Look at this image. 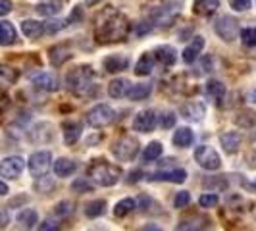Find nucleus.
<instances>
[{
  "label": "nucleus",
  "instance_id": "1",
  "mask_svg": "<svg viewBox=\"0 0 256 231\" xmlns=\"http://www.w3.org/2000/svg\"><path fill=\"white\" fill-rule=\"evenodd\" d=\"M129 29L131 26H129L128 18L122 12L114 10L112 6H108L96 18L94 37L98 42H118V40H124L128 37Z\"/></svg>",
  "mask_w": 256,
  "mask_h": 231
},
{
  "label": "nucleus",
  "instance_id": "2",
  "mask_svg": "<svg viewBox=\"0 0 256 231\" xmlns=\"http://www.w3.org/2000/svg\"><path fill=\"white\" fill-rule=\"evenodd\" d=\"M96 76L90 66H77L66 76V85L77 96H90L96 89Z\"/></svg>",
  "mask_w": 256,
  "mask_h": 231
},
{
  "label": "nucleus",
  "instance_id": "3",
  "mask_svg": "<svg viewBox=\"0 0 256 231\" xmlns=\"http://www.w3.org/2000/svg\"><path fill=\"white\" fill-rule=\"evenodd\" d=\"M122 176V170L120 166H116L112 162L104 160V158H96L90 162V166L87 168V178L92 180L96 185H102V187H112L118 183Z\"/></svg>",
  "mask_w": 256,
  "mask_h": 231
},
{
  "label": "nucleus",
  "instance_id": "4",
  "mask_svg": "<svg viewBox=\"0 0 256 231\" xmlns=\"http://www.w3.org/2000/svg\"><path fill=\"white\" fill-rule=\"evenodd\" d=\"M116 120V112L108 104H96L87 112V124L90 128H106Z\"/></svg>",
  "mask_w": 256,
  "mask_h": 231
},
{
  "label": "nucleus",
  "instance_id": "5",
  "mask_svg": "<svg viewBox=\"0 0 256 231\" xmlns=\"http://www.w3.org/2000/svg\"><path fill=\"white\" fill-rule=\"evenodd\" d=\"M194 160H196L198 166L208 170V172H214V170H220V168H222V158H220V154L216 152L212 146H208V144H200V146L194 148Z\"/></svg>",
  "mask_w": 256,
  "mask_h": 231
},
{
  "label": "nucleus",
  "instance_id": "6",
  "mask_svg": "<svg viewBox=\"0 0 256 231\" xmlns=\"http://www.w3.org/2000/svg\"><path fill=\"white\" fill-rule=\"evenodd\" d=\"M112 154L120 162H131L137 154H139V142L133 137H122L114 142L112 146Z\"/></svg>",
  "mask_w": 256,
  "mask_h": 231
},
{
  "label": "nucleus",
  "instance_id": "7",
  "mask_svg": "<svg viewBox=\"0 0 256 231\" xmlns=\"http://www.w3.org/2000/svg\"><path fill=\"white\" fill-rule=\"evenodd\" d=\"M52 162V154L48 150H38V152H33L29 156V162H27V168L31 172L33 178H44L48 168H50Z\"/></svg>",
  "mask_w": 256,
  "mask_h": 231
},
{
  "label": "nucleus",
  "instance_id": "8",
  "mask_svg": "<svg viewBox=\"0 0 256 231\" xmlns=\"http://www.w3.org/2000/svg\"><path fill=\"white\" fill-rule=\"evenodd\" d=\"M214 29H216L218 37L231 42L233 38H237V35H239V22L235 18H231V16H222L218 22L214 24Z\"/></svg>",
  "mask_w": 256,
  "mask_h": 231
},
{
  "label": "nucleus",
  "instance_id": "9",
  "mask_svg": "<svg viewBox=\"0 0 256 231\" xmlns=\"http://www.w3.org/2000/svg\"><path fill=\"white\" fill-rule=\"evenodd\" d=\"M24 168H26V160L22 156H8L0 160V176L6 180H16L22 176Z\"/></svg>",
  "mask_w": 256,
  "mask_h": 231
},
{
  "label": "nucleus",
  "instance_id": "10",
  "mask_svg": "<svg viewBox=\"0 0 256 231\" xmlns=\"http://www.w3.org/2000/svg\"><path fill=\"white\" fill-rule=\"evenodd\" d=\"M156 126V114L152 110H141L139 114L133 118V129L139 133H148Z\"/></svg>",
  "mask_w": 256,
  "mask_h": 231
},
{
  "label": "nucleus",
  "instance_id": "11",
  "mask_svg": "<svg viewBox=\"0 0 256 231\" xmlns=\"http://www.w3.org/2000/svg\"><path fill=\"white\" fill-rule=\"evenodd\" d=\"M33 85L40 90H46V92H52V90H58L60 87V81H58V77L50 74V72H40L37 76H33Z\"/></svg>",
  "mask_w": 256,
  "mask_h": 231
},
{
  "label": "nucleus",
  "instance_id": "12",
  "mask_svg": "<svg viewBox=\"0 0 256 231\" xmlns=\"http://www.w3.org/2000/svg\"><path fill=\"white\" fill-rule=\"evenodd\" d=\"M204 92H206V96L216 104V106H222L224 98H226V85H224L222 81H218V79H210V81L206 83Z\"/></svg>",
  "mask_w": 256,
  "mask_h": 231
},
{
  "label": "nucleus",
  "instance_id": "13",
  "mask_svg": "<svg viewBox=\"0 0 256 231\" xmlns=\"http://www.w3.org/2000/svg\"><path fill=\"white\" fill-rule=\"evenodd\" d=\"M150 181H168V183H183L187 180V172L185 170H170V172H156L146 176Z\"/></svg>",
  "mask_w": 256,
  "mask_h": 231
},
{
  "label": "nucleus",
  "instance_id": "14",
  "mask_svg": "<svg viewBox=\"0 0 256 231\" xmlns=\"http://www.w3.org/2000/svg\"><path fill=\"white\" fill-rule=\"evenodd\" d=\"M202 48H204V37L198 35V37H194L191 42L185 46V50H183V54H181L183 62H185V64H192V62L198 58V54H200Z\"/></svg>",
  "mask_w": 256,
  "mask_h": 231
},
{
  "label": "nucleus",
  "instance_id": "15",
  "mask_svg": "<svg viewBox=\"0 0 256 231\" xmlns=\"http://www.w3.org/2000/svg\"><path fill=\"white\" fill-rule=\"evenodd\" d=\"M206 114V108L202 102H187L181 108V116L189 122H200Z\"/></svg>",
  "mask_w": 256,
  "mask_h": 231
},
{
  "label": "nucleus",
  "instance_id": "16",
  "mask_svg": "<svg viewBox=\"0 0 256 231\" xmlns=\"http://www.w3.org/2000/svg\"><path fill=\"white\" fill-rule=\"evenodd\" d=\"M102 64H104V70H106L108 74H118V72L128 70L129 60L126 56H122V54H114V56H106Z\"/></svg>",
  "mask_w": 256,
  "mask_h": 231
},
{
  "label": "nucleus",
  "instance_id": "17",
  "mask_svg": "<svg viewBox=\"0 0 256 231\" xmlns=\"http://www.w3.org/2000/svg\"><path fill=\"white\" fill-rule=\"evenodd\" d=\"M152 56H154V60H158L160 64H164V66H174L178 62V52H176L174 46H168V44L158 46V48L152 52Z\"/></svg>",
  "mask_w": 256,
  "mask_h": 231
},
{
  "label": "nucleus",
  "instance_id": "18",
  "mask_svg": "<svg viewBox=\"0 0 256 231\" xmlns=\"http://www.w3.org/2000/svg\"><path fill=\"white\" fill-rule=\"evenodd\" d=\"M220 142L224 146V150L228 154H235L241 146V135L237 131H230V133H222L220 135Z\"/></svg>",
  "mask_w": 256,
  "mask_h": 231
},
{
  "label": "nucleus",
  "instance_id": "19",
  "mask_svg": "<svg viewBox=\"0 0 256 231\" xmlns=\"http://www.w3.org/2000/svg\"><path fill=\"white\" fill-rule=\"evenodd\" d=\"M220 8V0H192V12L196 16H212Z\"/></svg>",
  "mask_w": 256,
  "mask_h": 231
},
{
  "label": "nucleus",
  "instance_id": "20",
  "mask_svg": "<svg viewBox=\"0 0 256 231\" xmlns=\"http://www.w3.org/2000/svg\"><path fill=\"white\" fill-rule=\"evenodd\" d=\"M176 231H208V220L192 216V218H185L178 226Z\"/></svg>",
  "mask_w": 256,
  "mask_h": 231
},
{
  "label": "nucleus",
  "instance_id": "21",
  "mask_svg": "<svg viewBox=\"0 0 256 231\" xmlns=\"http://www.w3.org/2000/svg\"><path fill=\"white\" fill-rule=\"evenodd\" d=\"M48 58H50V64L58 68V66L64 64L66 60L72 58V52H70V48L66 44H56V46H52L50 50H48Z\"/></svg>",
  "mask_w": 256,
  "mask_h": 231
},
{
  "label": "nucleus",
  "instance_id": "22",
  "mask_svg": "<svg viewBox=\"0 0 256 231\" xmlns=\"http://www.w3.org/2000/svg\"><path fill=\"white\" fill-rule=\"evenodd\" d=\"M18 42V33L16 27L10 22H0V44L2 46H10Z\"/></svg>",
  "mask_w": 256,
  "mask_h": 231
},
{
  "label": "nucleus",
  "instance_id": "23",
  "mask_svg": "<svg viewBox=\"0 0 256 231\" xmlns=\"http://www.w3.org/2000/svg\"><path fill=\"white\" fill-rule=\"evenodd\" d=\"M64 141L66 144H74L77 142V139L81 137V131H83V126L79 122H64Z\"/></svg>",
  "mask_w": 256,
  "mask_h": 231
},
{
  "label": "nucleus",
  "instance_id": "24",
  "mask_svg": "<svg viewBox=\"0 0 256 231\" xmlns=\"http://www.w3.org/2000/svg\"><path fill=\"white\" fill-rule=\"evenodd\" d=\"M76 170H77L76 160H70V158H58V160L54 162V174H56L58 178H68V176H72Z\"/></svg>",
  "mask_w": 256,
  "mask_h": 231
},
{
  "label": "nucleus",
  "instance_id": "25",
  "mask_svg": "<svg viewBox=\"0 0 256 231\" xmlns=\"http://www.w3.org/2000/svg\"><path fill=\"white\" fill-rule=\"evenodd\" d=\"M62 0H42L37 4V14L40 16H56V14L62 12Z\"/></svg>",
  "mask_w": 256,
  "mask_h": 231
},
{
  "label": "nucleus",
  "instance_id": "26",
  "mask_svg": "<svg viewBox=\"0 0 256 231\" xmlns=\"http://www.w3.org/2000/svg\"><path fill=\"white\" fill-rule=\"evenodd\" d=\"M18 76H20L18 70H14V68H10V66L0 64V90L12 87L14 83L18 81Z\"/></svg>",
  "mask_w": 256,
  "mask_h": 231
},
{
  "label": "nucleus",
  "instance_id": "27",
  "mask_svg": "<svg viewBox=\"0 0 256 231\" xmlns=\"http://www.w3.org/2000/svg\"><path fill=\"white\" fill-rule=\"evenodd\" d=\"M18 224L27 231L33 230L35 224H38V214L33 208H26V210H22V212L18 214Z\"/></svg>",
  "mask_w": 256,
  "mask_h": 231
},
{
  "label": "nucleus",
  "instance_id": "28",
  "mask_svg": "<svg viewBox=\"0 0 256 231\" xmlns=\"http://www.w3.org/2000/svg\"><path fill=\"white\" fill-rule=\"evenodd\" d=\"M150 92H152V85H148V83H139V85L129 87L128 98L129 100H133V102H137V100H144Z\"/></svg>",
  "mask_w": 256,
  "mask_h": 231
},
{
  "label": "nucleus",
  "instance_id": "29",
  "mask_svg": "<svg viewBox=\"0 0 256 231\" xmlns=\"http://www.w3.org/2000/svg\"><path fill=\"white\" fill-rule=\"evenodd\" d=\"M154 70V56L152 54H148V52H144L141 58H139V62L135 64V74L137 76H150Z\"/></svg>",
  "mask_w": 256,
  "mask_h": 231
},
{
  "label": "nucleus",
  "instance_id": "30",
  "mask_svg": "<svg viewBox=\"0 0 256 231\" xmlns=\"http://www.w3.org/2000/svg\"><path fill=\"white\" fill-rule=\"evenodd\" d=\"M192 139H194V135H192V131L189 128H180L176 133H174V144L180 146V148L191 146Z\"/></svg>",
  "mask_w": 256,
  "mask_h": 231
},
{
  "label": "nucleus",
  "instance_id": "31",
  "mask_svg": "<svg viewBox=\"0 0 256 231\" xmlns=\"http://www.w3.org/2000/svg\"><path fill=\"white\" fill-rule=\"evenodd\" d=\"M22 31L26 37L37 38L44 33V26L40 22H35V20H26V22H22Z\"/></svg>",
  "mask_w": 256,
  "mask_h": 231
},
{
  "label": "nucleus",
  "instance_id": "32",
  "mask_svg": "<svg viewBox=\"0 0 256 231\" xmlns=\"http://www.w3.org/2000/svg\"><path fill=\"white\" fill-rule=\"evenodd\" d=\"M129 81L128 79H114L110 85H108V94L112 96V98H122V96H126L129 90Z\"/></svg>",
  "mask_w": 256,
  "mask_h": 231
},
{
  "label": "nucleus",
  "instance_id": "33",
  "mask_svg": "<svg viewBox=\"0 0 256 231\" xmlns=\"http://www.w3.org/2000/svg\"><path fill=\"white\" fill-rule=\"evenodd\" d=\"M235 124L243 129H250L256 126V112L254 110H241L237 118H235Z\"/></svg>",
  "mask_w": 256,
  "mask_h": 231
},
{
  "label": "nucleus",
  "instance_id": "34",
  "mask_svg": "<svg viewBox=\"0 0 256 231\" xmlns=\"http://www.w3.org/2000/svg\"><path fill=\"white\" fill-rule=\"evenodd\" d=\"M135 206H137V202L133 198H124V200H120L114 206V216L116 218H124V216H128L129 212H133Z\"/></svg>",
  "mask_w": 256,
  "mask_h": 231
},
{
  "label": "nucleus",
  "instance_id": "35",
  "mask_svg": "<svg viewBox=\"0 0 256 231\" xmlns=\"http://www.w3.org/2000/svg\"><path fill=\"white\" fill-rule=\"evenodd\" d=\"M160 154H162V144L158 141H152L144 150H142V160H144V162H152L156 158H160Z\"/></svg>",
  "mask_w": 256,
  "mask_h": 231
},
{
  "label": "nucleus",
  "instance_id": "36",
  "mask_svg": "<svg viewBox=\"0 0 256 231\" xmlns=\"http://www.w3.org/2000/svg\"><path fill=\"white\" fill-rule=\"evenodd\" d=\"M104 210H106V202H104V200H90L89 204L85 206V214H87L89 218H98V216H102Z\"/></svg>",
  "mask_w": 256,
  "mask_h": 231
},
{
  "label": "nucleus",
  "instance_id": "37",
  "mask_svg": "<svg viewBox=\"0 0 256 231\" xmlns=\"http://www.w3.org/2000/svg\"><path fill=\"white\" fill-rule=\"evenodd\" d=\"M241 40H243L244 46L252 48L256 46V27H244L241 31Z\"/></svg>",
  "mask_w": 256,
  "mask_h": 231
},
{
  "label": "nucleus",
  "instance_id": "38",
  "mask_svg": "<svg viewBox=\"0 0 256 231\" xmlns=\"http://www.w3.org/2000/svg\"><path fill=\"white\" fill-rule=\"evenodd\" d=\"M44 26V31L46 33H58V31H62L66 26H70L68 22L64 20H50V22H46V24H42Z\"/></svg>",
  "mask_w": 256,
  "mask_h": 231
},
{
  "label": "nucleus",
  "instance_id": "39",
  "mask_svg": "<svg viewBox=\"0 0 256 231\" xmlns=\"http://www.w3.org/2000/svg\"><path fill=\"white\" fill-rule=\"evenodd\" d=\"M218 194H214V192H204L200 198H198V204L202 206V208H214V206L218 204Z\"/></svg>",
  "mask_w": 256,
  "mask_h": 231
},
{
  "label": "nucleus",
  "instance_id": "40",
  "mask_svg": "<svg viewBox=\"0 0 256 231\" xmlns=\"http://www.w3.org/2000/svg\"><path fill=\"white\" fill-rule=\"evenodd\" d=\"M189 202H191V194L187 191H180L174 196V206H176V208H185Z\"/></svg>",
  "mask_w": 256,
  "mask_h": 231
},
{
  "label": "nucleus",
  "instance_id": "41",
  "mask_svg": "<svg viewBox=\"0 0 256 231\" xmlns=\"http://www.w3.org/2000/svg\"><path fill=\"white\" fill-rule=\"evenodd\" d=\"M230 4L235 12H246L250 8L252 0H230Z\"/></svg>",
  "mask_w": 256,
  "mask_h": 231
},
{
  "label": "nucleus",
  "instance_id": "42",
  "mask_svg": "<svg viewBox=\"0 0 256 231\" xmlns=\"http://www.w3.org/2000/svg\"><path fill=\"white\" fill-rule=\"evenodd\" d=\"M72 189L77 192H87V191H92V185H90L87 180H77V181H74Z\"/></svg>",
  "mask_w": 256,
  "mask_h": 231
},
{
  "label": "nucleus",
  "instance_id": "43",
  "mask_svg": "<svg viewBox=\"0 0 256 231\" xmlns=\"http://www.w3.org/2000/svg\"><path fill=\"white\" fill-rule=\"evenodd\" d=\"M160 126H162V129H170L176 126V116L172 114V112H166V114H162V118H160Z\"/></svg>",
  "mask_w": 256,
  "mask_h": 231
},
{
  "label": "nucleus",
  "instance_id": "44",
  "mask_svg": "<svg viewBox=\"0 0 256 231\" xmlns=\"http://www.w3.org/2000/svg\"><path fill=\"white\" fill-rule=\"evenodd\" d=\"M38 231H60V226H58L54 220H44V222L38 226Z\"/></svg>",
  "mask_w": 256,
  "mask_h": 231
},
{
  "label": "nucleus",
  "instance_id": "45",
  "mask_svg": "<svg viewBox=\"0 0 256 231\" xmlns=\"http://www.w3.org/2000/svg\"><path fill=\"white\" fill-rule=\"evenodd\" d=\"M72 210H74L72 202H66V200L56 206V214H58V216H68V214H70Z\"/></svg>",
  "mask_w": 256,
  "mask_h": 231
},
{
  "label": "nucleus",
  "instance_id": "46",
  "mask_svg": "<svg viewBox=\"0 0 256 231\" xmlns=\"http://www.w3.org/2000/svg\"><path fill=\"white\" fill-rule=\"evenodd\" d=\"M12 0H0V16H8V14L12 12Z\"/></svg>",
  "mask_w": 256,
  "mask_h": 231
},
{
  "label": "nucleus",
  "instance_id": "47",
  "mask_svg": "<svg viewBox=\"0 0 256 231\" xmlns=\"http://www.w3.org/2000/svg\"><path fill=\"white\" fill-rule=\"evenodd\" d=\"M8 212H0V228H6V224H8Z\"/></svg>",
  "mask_w": 256,
  "mask_h": 231
},
{
  "label": "nucleus",
  "instance_id": "48",
  "mask_svg": "<svg viewBox=\"0 0 256 231\" xmlns=\"http://www.w3.org/2000/svg\"><path fill=\"white\" fill-rule=\"evenodd\" d=\"M141 231H162V230H160L156 224H148V226H144Z\"/></svg>",
  "mask_w": 256,
  "mask_h": 231
},
{
  "label": "nucleus",
  "instance_id": "49",
  "mask_svg": "<svg viewBox=\"0 0 256 231\" xmlns=\"http://www.w3.org/2000/svg\"><path fill=\"white\" fill-rule=\"evenodd\" d=\"M4 194H8V185L4 181H0V196H4Z\"/></svg>",
  "mask_w": 256,
  "mask_h": 231
},
{
  "label": "nucleus",
  "instance_id": "50",
  "mask_svg": "<svg viewBox=\"0 0 256 231\" xmlns=\"http://www.w3.org/2000/svg\"><path fill=\"white\" fill-rule=\"evenodd\" d=\"M139 176H141V172H135V174L131 172V174H129V183H133V181H139Z\"/></svg>",
  "mask_w": 256,
  "mask_h": 231
},
{
  "label": "nucleus",
  "instance_id": "51",
  "mask_svg": "<svg viewBox=\"0 0 256 231\" xmlns=\"http://www.w3.org/2000/svg\"><path fill=\"white\" fill-rule=\"evenodd\" d=\"M244 187H246L248 191H256V181H252V183H244Z\"/></svg>",
  "mask_w": 256,
  "mask_h": 231
},
{
  "label": "nucleus",
  "instance_id": "52",
  "mask_svg": "<svg viewBox=\"0 0 256 231\" xmlns=\"http://www.w3.org/2000/svg\"><path fill=\"white\" fill-rule=\"evenodd\" d=\"M85 2H87V4H96L98 0H85Z\"/></svg>",
  "mask_w": 256,
  "mask_h": 231
},
{
  "label": "nucleus",
  "instance_id": "53",
  "mask_svg": "<svg viewBox=\"0 0 256 231\" xmlns=\"http://www.w3.org/2000/svg\"><path fill=\"white\" fill-rule=\"evenodd\" d=\"M254 98H256V92H254Z\"/></svg>",
  "mask_w": 256,
  "mask_h": 231
},
{
  "label": "nucleus",
  "instance_id": "54",
  "mask_svg": "<svg viewBox=\"0 0 256 231\" xmlns=\"http://www.w3.org/2000/svg\"><path fill=\"white\" fill-rule=\"evenodd\" d=\"M254 216H256V212H254Z\"/></svg>",
  "mask_w": 256,
  "mask_h": 231
}]
</instances>
